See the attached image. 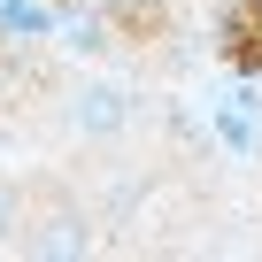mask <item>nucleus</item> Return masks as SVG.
<instances>
[{
  "mask_svg": "<svg viewBox=\"0 0 262 262\" xmlns=\"http://www.w3.org/2000/svg\"><path fill=\"white\" fill-rule=\"evenodd\" d=\"M70 116H77V131H116V123H123V93H116V85H93V93H77Z\"/></svg>",
  "mask_w": 262,
  "mask_h": 262,
  "instance_id": "f257e3e1",
  "label": "nucleus"
},
{
  "mask_svg": "<svg viewBox=\"0 0 262 262\" xmlns=\"http://www.w3.org/2000/svg\"><path fill=\"white\" fill-rule=\"evenodd\" d=\"M216 123H224V139H231V147H254V139H262V108H254V93H231Z\"/></svg>",
  "mask_w": 262,
  "mask_h": 262,
  "instance_id": "f03ea898",
  "label": "nucleus"
},
{
  "mask_svg": "<svg viewBox=\"0 0 262 262\" xmlns=\"http://www.w3.org/2000/svg\"><path fill=\"white\" fill-rule=\"evenodd\" d=\"M0 31L39 39V31H54V16H47V8H31V0H0Z\"/></svg>",
  "mask_w": 262,
  "mask_h": 262,
  "instance_id": "7ed1b4c3",
  "label": "nucleus"
},
{
  "mask_svg": "<svg viewBox=\"0 0 262 262\" xmlns=\"http://www.w3.org/2000/svg\"><path fill=\"white\" fill-rule=\"evenodd\" d=\"M31 247H39V254H85V231H77V224H47Z\"/></svg>",
  "mask_w": 262,
  "mask_h": 262,
  "instance_id": "20e7f679",
  "label": "nucleus"
},
{
  "mask_svg": "<svg viewBox=\"0 0 262 262\" xmlns=\"http://www.w3.org/2000/svg\"><path fill=\"white\" fill-rule=\"evenodd\" d=\"M231 39H239V62H247V70H262V8H247Z\"/></svg>",
  "mask_w": 262,
  "mask_h": 262,
  "instance_id": "39448f33",
  "label": "nucleus"
},
{
  "mask_svg": "<svg viewBox=\"0 0 262 262\" xmlns=\"http://www.w3.org/2000/svg\"><path fill=\"white\" fill-rule=\"evenodd\" d=\"M8 224H16V208H8V193H0V231H8Z\"/></svg>",
  "mask_w": 262,
  "mask_h": 262,
  "instance_id": "423d86ee",
  "label": "nucleus"
}]
</instances>
